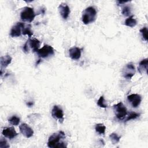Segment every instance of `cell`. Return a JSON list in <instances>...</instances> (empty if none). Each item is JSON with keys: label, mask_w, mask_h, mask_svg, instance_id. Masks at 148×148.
I'll return each instance as SVG.
<instances>
[{"label": "cell", "mask_w": 148, "mask_h": 148, "mask_svg": "<svg viewBox=\"0 0 148 148\" xmlns=\"http://www.w3.org/2000/svg\"><path fill=\"white\" fill-rule=\"evenodd\" d=\"M135 68L132 63H128L127 64L122 71L123 76L127 79H131L135 75Z\"/></svg>", "instance_id": "obj_6"}, {"label": "cell", "mask_w": 148, "mask_h": 148, "mask_svg": "<svg viewBox=\"0 0 148 148\" xmlns=\"http://www.w3.org/2000/svg\"><path fill=\"white\" fill-rule=\"evenodd\" d=\"M139 116H140L139 113H136V112H131L128 114V117L126 118L125 121H130L131 120L136 119V118L139 117Z\"/></svg>", "instance_id": "obj_23"}, {"label": "cell", "mask_w": 148, "mask_h": 148, "mask_svg": "<svg viewBox=\"0 0 148 148\" xmlns=\"http://www.w3.org/2000/svg\"><path fill=\"white\" fill-rule=\"evenodd\" d=\"M147 28L146 27H143L142 29H140V32L141 33L143 39L146 41H147Z\"/></svg>", "instance_id": "obj_25"}, {"label": "cell", "mask_w": 148, "mask_h": 148, "mask_svg": "<svg viewBox=\"0 0 148 148\" xmlns=\"http://www.w3.org/2000/svg\"><path fill=\"white\" fill-rule=\"evenodd\" d=\"M82 49L77 47H73L69 50V57L75 60H79L81 57V52Z\"/></svg>", "instance_id": "obj_13"}, {"label": "cell", "mask_w": 148, "mask_h": 148, "mask_svg": "<svg viewBox=\"0 0 148 148\" xmlns=\"http://www.w3.org/2000/svg\"><path fill=\"white\" fill-rule=\"evenodd\" d=\"M147 63H148V59L145 58L142 60L139 64V66L138 68V71L140 73H144L146 72L147 73Z\"/></svg>", "instance_id": "obj_16"}, {"label": "cell", "mask_w": 148, "mask_h": 148, "mask_svg": "<svg viewBox=\"0 0 148 148\" xmlns=\"http://www.w3.org/2000/svg\"><path fill=\"white\" fill-rule=\"evenodd\" d=\"M23 50L25 53H28L29 51V48H28V42L27 41L26 42V43L24 44V45L23 46Z\"/></svg>", "instance_id": "obj_27"}, {"label": "cell", "mask_w": 148, "mask_h": 148, "mask_svg": "<svg viewBox=\"0 0 148 148\" xmlns=\"http://www.w3.org/2000/svg\"><path fill=\"white\" fill-rule=\"evenodd\" d=\"M28 46L34 52H37L39 49V46L40 45V42L36 38H29L27 40Z\"/></svg>", "instance_id": "obj_14"}, {"label": "cell", "mask_w": 148, "mask_h": 148, "mask_svg": "<svg viewBox=\"0 0 148 148\" xmlns=\"http://www.w3.org/2000/svg\"><path fill=\"white\" fill-rule=\"evenodd\" d=\"M22 34L24 35H27L29 36V38H31V37L33 35V32L31 29V25H28L27 27L24 28V29L23 30Z\"/></svg>", "instance_id": "obj_21"}, {"label": "cell", "mask_w": 148, "mask_h": 148, "mask_svg": "<svg viewBox=\"0 0 148 148\" xmlns=\"http://www.w3.org/2000/svg\"><path fill=\"white\" fill-rule=\"evenodd\" d=\"M127 99L133 108H137L140 105L142 101L141 96L138 94H132L129 95L127 97Z\"/></svg>", "instance_id": "obj_10"}, {"label": "cell", "mask_w": 148, "mask_h": 148, "mask_svg": "<svg viewBox=\"0 0 148 148\" xmlns=\"http://www.w3.org/2000/svg\"><path fill=\"white\" fill-rule=\"evenodd\" d=\"M12 58L9 55H6L2 56L0 58V64L1 69L7 67L12 62Z\"/></svg>", "instance_id": "obj_15"}, {"label": "cell", "mask_w": 148, "mask_h": 148, "mask_svg": "<svg viewBox=\"0 0 148 148\" xmlns=\"http://www.w3.org/2000/svg\"><path fill=\"white\" fill-rule=\"evenodd\" d=\"M124 23L126 26L132 28L134 27L136 25L137 21L135 18H134L133 16H131L125 20Z\"/></svg>", "instance_id": "obj_17"}, {"label": "cell", "mask_w": 148, "mask_h": 148, "mask_svg": "<svg viewBox=\"0 0 148 148\" xmlns=\"http://www.w3.org/2000/svg\"><path fill=\"white\" fill-rule=\"evenodd\" d=\"M37 54L40 58H44L54 55V50L52 46L46 45L39 49L37 51Z\"/></svg>", "instance_id": "obj_5"}, {"label": "cell", "mask_w": 148, "mask_h": 148, "mask_svg": "<svg viewBox=\"0 0 148 148\" xmlns=\"http://www.w3.org/2000/svg\"><path fill=\"white\" fill-rule=\"evenodd\" d=\"M58 9L61 17L64 19L66 20L70 14L69 7L66 3H61L58 6Z\"/></svg>", "instance_id": "obj_11"}, {"label": "cell", "mask_w": 148, "mask_h": 148, "mask_svg": "<svg viewBox=\"0 0 148 148\" xmlns=\"http://www.w3.org/2000/svg\"><path fill=\"white\" fill-rule=\"evenodd\" d=\"M109 138L113 144H117L120 140V136H119L116 133H112L109 135Z\"/></svg>", "instance_id": "obj_19"}, {"label": "cell", "mask_w": 148, "mask_h": 148, "mask_svg": "<svg viewBox=\"0 0 148 148\" xmlns=\"http://www.w3.org/2000/svg\"><path fill=\"white\" fill-rule=\"evenodd\" d=\"M10 147V145L8 144L7 140L1 138L0 140V148H8Z\"/></svg>", "instance_id": "obj_26"}, {"label": "cell", "mask_w": 148, "mask_h": 148, "mask_svg": "<svg viewBox=\"0 0 148 148\" xmlns=\"http://www.w3.org/2000/svg\"><path fill=\"white\" fill-rule=\"evenodd\" d=\"M25 27V24L23 23L18 22L14 25L12 27L10 32V35L12 37H18L20 36L24 28Z\"/></svg>", "instance_id": "obj_7"}, {"label": "cell", "mask_w": 148, "mask_h": 148, "mask_svg": "<svg viewBox=\"0 0 148 148\" xmlns=\"http://www.w3.org/2000/svg\"><path fill=\"white\" fill-rule=\"evenodd\" d=\"M96 132L101 135H104L105 133L106 127L103 124H97L95 127Z\"/></svg>", "instance_id": "obj_18"}, {"label": "cell", "mask_w": 148, "mask_h": 148, "mask_svg": "<svg viewBox=\"0 0 148 148\" xmlns=\"http://www.w3.org/2000/svg\"><path fill=\"white\" fill-rule=\"evenodd\" d=\"M97 17V11L92 6L87 8L83 12L82 16V22L84 24H88L94 22Z\"/></svg>", "instance_id": "obj_2"}, {"label": "cell", "mask_w": 148, "mask_h": 148, "mask_svg": "<svg viewBox=\"0 0 148 148\" xmlns=\"http://www.w3.org/2000/svg\"><path fill=\"white\" fill-rule=\"evenodd\" d=\"M20 132L27 138H31L34 134L33 130L27 124L23 123L19 127Z\"/></svg>", "instance_id": "obj_9"}, {"label": "cell", "mask_w": 148, "mask_h": 148, "mask_svg": "<svg viewBox=\"0 0 148 148\" xmlns=\"http://www.w3.org/2000/svg\"><path fill=\"white\" fill-rule=\"evenodd\" d=\"M2 135L10 139L15 138L17 135L15 129L13 127H5L3 129L2 132Z\"/></svg>", "instance_id": "obj_12"}, {"label": "cell", "mask_w": 148, "mask_h": 148, "mask_svg": "<svg viewBox=\"0 0 148 148\" xmlns=\"http://www.w3.org/2000/svg\"><path fill=\"white\" fill-rule=\"evenodd\" d=\"M97 105L101 107V108H106L108 105L105 102V99H104V97L103 96H101L99 98V99L97 101Z\"/></svg>", "instance_id": "obj_22"}, {"label": "cell", "mask_w": 148, "mask_h": 148, "mask_svg": "<svg viewBox=\"0 0 148 148\" xmlns=\"http://www.w3.org/2000/svg\"><path fill=\"white\" fill-rule=\"evenodd\" d=\"M121 13L125 16H128L131 14V9L128 6H125L122 8Z\"/></svg>", "instance_id": "obj_24"}, {"label": "cell", "mask_w": 148, "mask_h": 148, "mask_svg": "<svg viewBox=\"0 0 148 148\" xmlns=\"http://www.w3.org/2000/svg\"><path fill=\"white\" fill-rule=\"evenodd\" d=\"M8 121L12 125H17L20 121V118L16 116H13L10 119H8Z\"/></svg>", "instance_id": "obj_20"}, {"label": "cell", "mask_w": 148, "mask_h": 148, "mask_svg": "<svg viewBox=\"0 0 148 148\" xmlns=\"http://www.w3.org/2000/svg\"><path fill=\"white\" fill-rule=\"evenodd\" d=\"M51 116L54 119L58 120L61 123L64 121V118L63 110L57 105H54L53 106L51 110Z\"/></svg>", "instance_id": "obj_8"}, {"label": "cell", "mask_w": 148, "mask_h": 148, "mask_svg": "<svg viewBox=\"0 0 148 148\" xmlns=\"http://www.w3.org/2000/svg\"><path fill=\"white\" fill-rule=\"evenodd\" d=\"M27 105L28 106L31 107V106H32L33 105V102H28V103H27Z\"/></svg>", "instance_id": "obj_28"}, {"label": "cell", "mask_w": 148, "mask_h": 148, "mask_svg": "<svg viewBox=\"0 0 148 148\" xmlns=\"http://www.w3.org/2000/svg\"><path fill=\"white\" fill-rule=\"evenodd\" d=\"M35 16L36 14L35 13L33 8L28 6L24 8L20 13L21 19L24 21L28 23H31Z\"/></svg>", "instance_id": "obj_3"}, {"label": "cell", "mask_w": 148, "mask_h": 148, "mask_svg": "<svg viewBox=\"0 0 148 148\" xmlns=\"http://www.w3.org/2000/svg\"><path fill=\"white\" fill-rule=\"evenodd\" d=\"M65 138V133L63 131H59L52 134L49 138L47 146L50 148L66 147V144L63 142H60L61 139Z\"/></svg>", "instance_id": "obj_1"}, {"label": "cell", "mask_w": 148, "mask_h": 148, "mask_svg": "<svg viewBox=\"0 0 148 148\" xmlns=\"http://www.w3.org/2000/svg\"><path fill=\"white\" fill-rule=\"evenodd\" d=\"M113 110L116 117L119 120H123L127 114V108L121 102L113 105Z\"/></svg>", "instance_id": "obj_4"}]
</instances>
